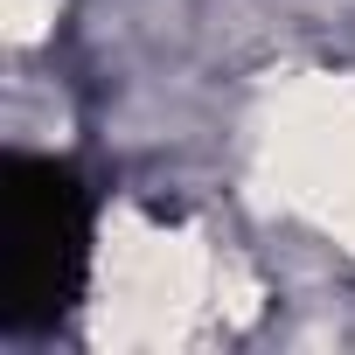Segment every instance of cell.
<instances>
[{"instance_id": "obj_1", "label": "cell", "mask_w": 355, "mask_h": 355, "mask_svg": "<svg viewBox=\"0 0 355 355\" xmlns=\"http://www.w3.org/2000/svg\"><path fill=\"white\" fill-rule=\"evenodd\" d=\"M91 272V196L63 160H0V327H49L77 306Z\"/></svg>"}]
</instances>
